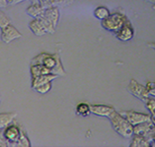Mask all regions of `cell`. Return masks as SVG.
Wrapping results in <instances>:
<instances>
[{
    "label": "cell",
    "instance_id": "484cf974",
    "mask_svg": "<svg viewBox=\"0 0 155 147\" xmlns=\"http://www.w3.org/2000/svg\"><path fill=\"white\" fill-rule=\"evenodd\" d=\"M8 1V3L10 5H15L18 4V3L21 2L25 1V0H7Z\"/></svg>",
    "mask_w": 155,
    "mask_h": 147
},
{
    "label": "cell",
    "instance_id": "6da1fadb",
    "mask_svg": "<svg viewBox=\"0 0 155 147\" xmlns=\"http://www.w3.org/2000/svg\"><path fill=\"white\" fill-rule=\"evenodd\" d=\"M39 64L44 65L51 70V74H57L62 77L65 74V69L63 68L58 53H54V54H49L46 52L41 53L32 58L30 65H39Z\"/></svg>",
    "mask_w": 155,
    "mask_h": 147
},
{
    "label": "cell",
    "instance_id": "30bf717a",
    "mask_svg": "<svg viewBox=\"0 0 155 147\" xmlns=\"http://www.w3.org/2000/svg\"><path fill=\"white\" fill-rule=\"evenodd\" d=\"M115 35L117 38L123 42H127L132 39L134 36V29L130 21H128Z\"/></svg>",
    "mask_w": 155,
    "mask_h": 147
},
{
    "label": "cell",
    "instance_id": "4dcf8cb0",
    "mask_svg": "<svg viewBox=\"0 0 155 147\" xmlns=\"http://www.w3.org/2000/svg\"><path fill=\"white\" fill-rule=\"evenodd\" d=\"M153 143H155V135H154V138H153Z\"/></svg>",
    "mask_w": 155,
    "mask_h": 147
},
{
    "label": "cell",
    "instance_id": "1f68e13d",
    "mask_svg": "<svg viewBox=\"0 0 155 147\" xmlns=\"http://www.w3.org/2000/svg\"><path fill=\"white\" fill-rule=\"evenodd\" d=\"M0 102H1V95H0Z\"/></svg>",
    "mask_w": 155,
    "mask_h": 147
},
{
    "label": "cell",
    "instance_id": "9a60e30c",
    "mask_svg": "<svg viewBox=\"0 0 155 147\" xmlns=\"http://www.w3.org/2000/svg\"><path fill=\"white\" fill-rule=\"evenodd\" d=\"M17 116V113L15 112H9V113H0V129H4L11 124L15 120Z\"/></svg>",
    "mask_w": 155,
    "mask_h": 147
},
{
    "label": "cell",
    "instance_id": "52a82bcc",
    "mask_svg": "<svg viewBox=\"0 0 155 147\" xmlns=\"http://www.w3.org/2000/svg\"><path fill=\"white\" fill-rule=\"evenodd\" d=\"M120 113L124 115L129 122L133 127L146 122H150L151 115L149 114L139 113V112L134 111V110H127V111H121Z\"/></svg>",
    "mask_w": 155,
    "mask_h": 147
},
{
    "label": "cell",
    "instance_id": "3957f363",
    "mask_svg": "<svg viewBox=\"0 0 155 147\" xmlns=\"http://www.w3.org/2000/svg\"><path fill=\"white\" fill-rule=\"evenodd\" d=\"M128 21L127 17L121 13H113L101 21V27L106 30L116 33Z\"/></svg>",
    "mask_w": 155,
    "mask_h": 147
},
{
    "label": "cell",
    "instance_id": "8992f818",
    "mask_svg": "<svg viewBox=\"0 0 155 147\" xmlns=\"http://www.w3.org/2000/svg\"><path fill=\"white\" fill-rule=\"evenodd\" d=\"M134 134L143 136L152 143L155 135V125L151 121L141 123L134 127Z\"/></svg>",
    "mask_w": 155,
    "mask_h": 147
},
{
    "label": "cell",
    "instance_id": "7402d4cb",
    "mask_svg": "<svg viewBox=\"0 0 155 147\" xmlns=\"http://www.w3.org/2000/svg\"><path fill=\"white\" fill-rule=\"evenodd\" d=\"M11 24V20L4 12L0 9V29Z\"/></svg>",
    "mask_w": 155,
    "mask_h": 147
},
{
    "label": "cell",
    "instance_id": "4fadbf2b",
    "mask_svg": "<svg viewBox=\"0 0 155 147\" xmlns=\"http://www.w3.org/2000/svg\"><path fill=\"white\" fill-rule=\"evenodd\" d=\"M29 28L32 31V33L37 36H43L47 34L44 25L38 18H34L29 23Z\"/></svg>",
    "mask_w": 155,
    "mask_h": 147
},
{
    "label": "cell",
    "instance_id": "ffe728a7",
    "mask_svg": "<svg viewBox=\"0 0 155 147\" xmlns=\"http://www.w3.org/2000/svg\"><path fill=\"white\" fill-rule=\"evenodd\" d=\"M73 1L74 0H38L39 2L44 8L57 6L58 5L67 4V3H70Z\"/></svg>",
    "mask_w": 155,
    "mask_h": 147
},
{
    "label": "cell",
    "instance_id": "d6986e66",
    "mask_svg": "<svg viewBox=\"0 0 155 147\" xmlns=\"http://www.w3.org/2000/svg\"><path fill=\"white\" fill-rule=\"evenodd\" d=\"M94 16H95L97 19L103 21L109 16L110 15V10H108L106 7L99 6L94 10Z\"/></svg>",
    "mask_w": 155,
    "mask_h": 147
},
{
    "label": "cell",
    "instance_id": "7c38bea8",
    "mask_svg": "<svg viewBox=\"0 0 155 147\" xmlns=\"http://www.w3.org/2000/svg\"><path fill=\"white\" fill-rule=\"evenodd\" d=\"M59 77L57 74H44V75L38 76V77L32 78V83H31V87L32 89H35L38 86L41 85L48 83V82H52L54 79Z\"/></svg>",
    "mask_w": 155,
    "mask_h": 147
},
{
    "label": "cell",
    "instance_id": "83f0119b",
    "mask_svg": "<svg viewBox=\"0 0 155 147\" xmlns=\"http://www.w3.org/2000/svg\"><path fill=\"white\" fill-rule=\"evenodd\" d=\"M147 45L149 46V47H151V49H154L155 50V42L149 43V44H148Z\"/></svg>",
    "mask_w": 155,
    "mask_h": 147
},
{
    "label": "cell",
    "instance_id": "8fae6325",
    "mask_svg": "<svg viewBox=\"0 0 155 147\" xmlns=\"http://www.w3.org/2000/svg\"><path fill=\"white\" fill-rule=\"evenodd\" d=\"M114 108L109 105H91V113L100 117H107L108 118L110 114L115 111Z\"/></svg>",
    "mask_w": 155,
    "mask_h": 147
},
{
    "label": "cell",
    "instance_id": "ba28073f",
    "mask_svg": "<svg viewBox=\"0 0 155 147\" xmlns=\"http://www.w3.org/2000/svg\"><path fill=\"white\" fill-rule=\"evenodd\" d=\"M1 40L5 44H10L14 40L21 38L22 35L11 24L1 28Z\"/></svg>",
    "mask_w": 155,
    "mask_h": 147
},
{
    "label": "cell",
    "instance_id": "277c9868",
    "mask_svg": "<svg viewBox=\"0 0 155 147\" xmlns=\"http://www.w3.org/2000/svg\"><path fill=\"white\" fill-rule=\"evenodd\" d=\"M24 130L13 121L3 129V134L8 142V146H18V143Z\"/></svg>",
    "mask_w": 155,
    "mask_h": 147
},
{
    "label": "cell",
    "instance_id": "f546056e",
    "mask_svg": "<svg viewBox=\"0 0 155 147\" xmlns=\"http://www.w3.org/2000/svg\"><path fill=\"white\" fill-rule=\"evenodd\" d=\"M148 2H151L153 3V4L155 5V0H147Z\"/></svg>",
    "mask_w": 155,
    "mask_h": 147
},
{
    "label": "cell",
    "instance_id": "7a4b0ae2",
    "mask_svg": "<svg viewBox=\"0 0 155 147\" xmlns=\"http://www.w3.org/2000/svg\"><path fill=\"white\" fill-rule=\"evenodd\" d=\"M113 129L122 137L132 138L134 135V127L126 118L117 111H113L108 117Z\"/></svg>",
    "mask_w": 155,
    "mask_h": 147
},
{
    "label": "cell",
    "instance_id": "44dd1931",
    "mask_svg": "<svg viewBox=\"0 0 155 147\" xmlns=\"http://www.w3.org/2000/svg\"><path fill=\"white\" fill-rule=\"evenodd\" d=\"M51 87H52V84H51V82H48V83L41 85L35 88L34 90H35L36 92L41 93V94H46V93H47L49 91H50Z\"/></svg>",
    "mask_w": 155,
    "mask_h": 147
},
{
    "label": "cell",
    "instance_id": "5b68a950",
    "mask_svg": "<svg viewBox=\"0 0 155 147\" xmlns=\"http://www.w3.org/2000/svg\"><path fill=\"white\" fill-rule=\"evenodd\" d=\"M127 90L132 96L139 99L140 101L146 103L149 99V93L146 89V86L137 82L135 79H131L127 86Z\"/></svg>",
    "mask_w": 155,
    "mask_h": 147
},
{
    "label": "cell",
    "instance_id": "f1b7e54d",
    "mask_svg": "<svg viewBox=\"0 0 155 147\" xmlns=\"http://www.w3.org/2000/svg\"><path fill=\"white\" fill-rule=\"evenodd\" d=\"M151 122L155 125V115H151Z\"/></svg>",
    "mask_w": 155,
    "mask_h": 147
},
{
    "label": "cell",
    "instance_id": "e0dca14e",
    "mask_svg": "<svg viewBox=\"0 0 155 147\" xmlns=\"http://www.w3.org/2000/svg\"><path fill=\"white\" fill-rule=\"evenodd\" d=\"M30 73L32 78H35V77L44 75V74H51V72L44 65L39 64V65H30Z\"/></svg>",
    "mask_w": 155,
    "mask_h": 147
},
{
    "label": "cell",
    "instance_id": "d4e9b609",
    "mask_svg": "<svg viewBox=\"0 0 155 147\" xmlns=\"http://www.w3.org/2000/svg\"><path fill=\"white\" fill-rule=\"evenodd\" d=\"M0 147H8V142L3 134V129H0Z\"/></svg>",
    "mask_w": 155,
    "mask_h": 147
},
{
    "label": "cell",
    "instance_id": "cb8c5ba5",
    "mask_svg": "<svg viewBox=\"0 0 155 147\" xmlns=\"http://www.w3.org/2000/svg\"><path fill=\"white\" fill-rule=\"evenodd\" d=\"M146 87L149 95H151L152 96H155V82H148L146 85Z\"/></svg>",
    "mask_w": 155,
    "mask_h": 147
},
{
    "label": "cell",
    "instance_id": "603a6c76",
    "mask_svg": "<svg viewBox=\"0 0 155 147\" xmlns=\"http://www.w3.org/2000/svg\"><path fill=\"white\" fill-rule=\"evenodd\" d=\"M145 104L146 108L150 112L151 115H155V99L149 97Z\"/></svg>",
    "mask_w": 155,
    "mask_h": 147
},
{
    "label": "cell",
    "instance_id": "ac0fdd59",
    "mask_svg": "<svg viewBox=\"0 0 155 147\" xmlns=\"http://www.w3.org/2000/svg\"><path fill=\"white\" fill-rule=\"evenodd\" d=\"M77 115L82 117H87L91 113V105L86 102H80L76 107Z\"/></svg>",
    "mask_w": 155,
    "mask_h": 147
},
{
    "label": "cell",
    "instance_id": "2e32d148",
    "mask_svg": "<svg viewBox=\"0 0 155 147\" xmlns=\"http://www.w3.org/2000/svg\"><path fill=\"white\" fill-rule=\"evenodd\" d=\"M152 146L150 141L146 140L143 136L134 134L130 144V147H149Z\"/></svg>",
    "mask_w": 155,
    "mask_h": 147
},
{
    "label": "cell",
    "instance_id": "9c48e42d",
    "mask_svg": "<svg viewBox=\"0 0 155 147\" xmlns=\"http://www.w3.org/2000/svg\"><path fill=\"white\" fill-rule=\"evenodd\" d=\"M40 16L44 18V19H46L54 27H56L58 24V22H59V9L57 6H52L45 8Z\"/></svg>",
    "mask_w": 155,
    "mask_h": 147
},
{
    "label": "cell",
    "instance_id": "4316f807",
    "mask_svg": "<svg viewBox=\"0 0 155 147\" xmlns=\"http://www.w3.org/2000/svg\"><path fill=\"white\" fill-rule=\"evenodd\" d=\"M8 5L7 0H0V8H5Z\"/></svg>",
    "mask_w": 155,
    "mask_h": 147
},
{
    "label": "cell",
    "instance_id": "5bb4252c",
    "mask_svg": "<svg viewBox=\"0 0 155 147\" xmlns=\"http://www.w3.org/2000/svg\"><path fill=\"white\" fill-rule=\"evenodd\" d=\"M45 8L41 5V4L38 2H33L32 5H30L28 8L26 10V12L29 15H30L32 18H38L40 15L42 14V13L44 12V10Z\"/></svg>",
    "mask_w": 155,
    "mask_h": 147
}]
</instances>
